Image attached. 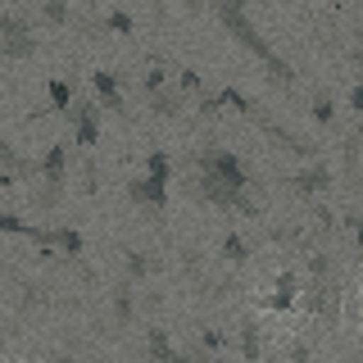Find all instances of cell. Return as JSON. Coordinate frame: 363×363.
Listing matches in <instances>:
<instances>
[{"label":"cell","instance_id":"obj_8","mask_svg":"<svg viewBox=\"0 0 363 363\" xmlns=\"http://www.w3.org/2000/svg\"><path fill=\"white\" fill-rule=\"evenodd\" d=\"M105 32H118V37H132V32H136V18L128 14V9H109V14H105Z\"/></svg>","mask_w":363,"mask_h":363},{"label":"cell","instance_id":"obj_6","mask_svg":"<svg viewBox=\"0 0 363 363\" xmlns=\"http://www.w3.org/2000/svg\"><path fill=\"white\" fill-rule=\"evenodd\" d=\"M45 96H50V109H73V86H68V77H50V82H45Z\"/></svg>","mask_w":363,"mask_h":363},{"label":"cell","instance_id":"obj_14","mask_svg":"<svg viewBox=\"0 0 363 363\" xmlns=\"http://www.w3.org/2000/svg\"><path fill=\"white\" fill-rule=\"evenodd\" d=\"M164 168H168V159H164V155H150V173L164 177Z\"/></svg>","mask_w":363,"mask_h":363},{"label":"cell","instance_id":"obj_9","mask_svg":"<svg viewBox=\"0 0 363 363\" xmlns=\"http://www.w3.org/2000/svg\"><path fill=\"white\" fill-rule=\"evenodd\" d=\"M164 82H168V73H164L159 64H150V68L141 73V91H145V96H155V91H164Z\"/></svg>","mask_w":363,"mask_h":363},{"label":"cell","instance_id":"obj_13","mask_svg":"<svg viewBox=\"0 0 363 363\" xmlns=\"http://www.w3.org/2000/svg\"><path fill=\"white\" fill-rule=\"evenodd\" d=\"M60 168H64V145H55L50 159H45V173H50V177H60Z\"/></svg>","mask_w":363,"mask_h":363},{"label":"cell","instance_id":"obj_4","mask_svg":"<svg viewBox=\"0 0 363 363\" xmlns=\"http://www.w3.org/2000/svg\"><path fill=\"white\" fill-rule=\"evenodd\" d=\"M150 109H155V113H164V118H177V113H182V86H164V91H155V96H150Z\"/></svg>","mask_w":363,"mask_h":363},{"label":"cell","instance_id":"obj_5","mask_svg":"<svg viewBox=\"0 0 363 363\" xmlns=\"http://www.w3.org/2000/svg\"><path fill=\"white\" fill-rule=\"evenodd\" d=\"M0 37H5V41L32 37V18L28 14H0Z\"/></svg>","mask_w":363,"mask_h":363},{"label":"cell","instance_id":"obj_1","mask_svg":"<svg viewBox=\"0 0 363 363\" xmlns=\"http://www.w3.org/2000/svg\"><path fill=\"white\" fill-rule=\"evenodd\" d=\"M218 23H223V28L232 32V37L241 41V45H245L250 55H259V60H264V64L272 60V45H268L264 37H259V28H255V23L245 18V9H241V14H218Z\"/></svg>","mask_w":363,"mask_h":363},{"label":"cell","instance_id":"obj_12","mask_svg":"<svg viewBox=\"0 0 363 363\" xmlns=\"http://www.w3.org/2000/svg\"><path fill=\"white\" fill-rule=\"evenodd\" d=\"M177 86H182V96L200 91V73H196V68H182V73H177Z\"/></svg>","mask_w":363,"mask_h":363},{"label":"cell","instance_id":"obj_7","mask_svg":"<svg viewBox=\"0 0 363 363\" xmlns=\"http://www.w3.org/2000/svg\"><path fill=\"white\" fill-rule=\"evenodd\" d=\"M41 23L45 28H64L68 23V0H41Z\"/></svg>","mask_w":363,"mask_h":363},{"label":"cell","instance_id":"obj_10","mask_svg":"<svg viewBox=\"0 0 363 363\" xmlns=\"http://www.w3.org/2000/svg\"><path fill=\"white\" fill-rule=\"evenodd\" d=\"M268 77H272V82H277V86H291V82H295L291 64H286V60H277V55H272V60H268Z\"/></svg>","mask_w":363,"mask_h":363},{"label":"cell","instance_id":"obj_2","mask_svg":"<svg viewBox=\"0 0 363 363\" xmlns=\"http://www.w3.org/2000/svg\"><path fill=\"white\" fill-rule=\"evenodd\" d=\"M68 118H73L77 145H96V136H100V105H96V100H73Z\"/></svg>","mask_w":363,"mask_h":363},{"label":"cell","instance_id":"obj_16","mask_svg":"<svg viewBox=\"0 0 363 363\" xmlns=\"http://www.w3.org/2000/svg\"><path fill=\"white\" fill-rule=\"evenodd\" d=\"M0 182H9V177H5V168H0Z\"/></svg>","mask_w":363,"mask_h":363},{"label":"cell","instance_id":"obj_15","mask_svg":"<svg viewBox=\"0 0 363 363\" xmlns=\"http://www.w3.org/2000/svg\"><path fill=\"white\" fill-rule=\"evenodd\" d=\"M350 105H354V109H363V82H359L354 91H350Z\"/></svg>","mask_w":363,"mask_h":363},{"label":"cell","instance_id":"obj_3","mask_svg":"<svg viewBox=\"0 0 363 363\" xmlns=\"http://www.w3.org/2000/svg\"><path fill=\"white\" fill-rule=\"evenodd\" d=\"M91 86H96V100H100V109L128 113V109H123V91H118V73H109V68H96V73H91Z\"/></svg>","mask_w":363,"mask_h":363},{"label":"cell","instance_id":"obj_11","mask_svg":"<svg viewBox=\"0 0 363 363\" xmlns=\"http://www.w3.org/2000/svg\"><path fill=\"white\" fill-rule=\"evenodd\" d=\"M313 118L318 123H332V96H327V91H318V96H313Z\"/></svg>","mask_w":363,"mask_h":363}]
</instances>
